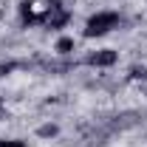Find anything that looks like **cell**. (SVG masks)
I'll list each match as a JSON object with an SVG mask.
<instances>
[{"label": "cell", "instance_id": "obj_1", "mask_svg": "<svg viewBox=\"0 0 147 147\" xmlns=\"http://www.w3.org/2000/svg\"><path fill=\"white\" fill-rule=\"evenodd\" d=\"M116 26H119V14L116 11H96L88 20V31L85 34L88 37H102V34H108L110 28H116Z\"/></svg>", "mask_w": 147, "mask_h": 147}, {"label": "cell", "instance_id": "obj_2", "mask_svg": "<svg viewBox=\"0 0 147 147\" xmlns=\"http://www.w3.org/2000/svg\"><path fill=\"white\" fill-rule=\"evenodd\" d=\"M0 147H26L23 142H14V139H0Z\"/></svg>", "mask_w": 147, "mask_h": 147}]
</instances>
